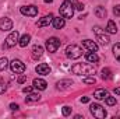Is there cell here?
<instances>
[{
    "instance_id": "obj_1",
    "label": "cell",
    "mask_w": 120,
    "mask_h": 119,
    "mask_svg": "<svg viewBox=\"0 0 120 119\" xmlns=\"http://www.w3.org/2000/svg\"><path fill=\"white\" fill-rule=\"evenodd\" d=\"M71 73L77 76H94L95 67L90 63H75L71 67Z\"/></svg>"
},
{
    "instance_id": "obj_2",
    "label": "cell",
    "mask_w": 120,
    "mask_h": 119,
    "mask_svg": "<svg viewBox=\"0 0 120 119\" xmlns=\"http://www.w3.org/2000/svg\"><path fill=\"white\" fill-rule=\"evenodd\" d=\"M60 16L63 18H71L74 16V6L70 0H64L60 6Z\"/></svg>"
},
{
    "instance_id": "obj_3",
    "label": "cell",
    "mask_w": 120,
    "mask_h": 119,
    "mask_svg": "<svg viewBox=\"0 0 120 119\" xmlns=\"http://www.w3.org/2000/svg\"><path fill=\"white\" fill-rule=\"evenodd\" d=\"M66 56L68 59H78L82 56V49L78 45H68L66 48Z\"/></svg>"
},
{
    "instance_id": "obj_4",
    "label": "cell",
    "mask_w": 120,
    "mask_h": 119,
    "mask_svg": "<svg viewBox=\"0 0 120 119\" xmlns=\"http://www.w3.org/2000/svg\"><path fill=\"white\" fill-rule=\"evenodd\" d=\"M60 45H61V41H60L59 38H56V36L49 38V39L46 41V44H45L48 52H50V53H55V52L60 48Z\"/></svg>"
},
{
    "instance_id": "obj_5",
    "label": "cell",
    "mask_w": 120,
    "mask_h": 119,
    "mask_svg": "<svg viewBox=\"0 0 120 119\" xmlns=\"http://www.w3.org/2000/svg\"><path fill=\"white\" fill-rule=\"evenodd\" d=\"M90 111H91V114H92L95 118H98V119H103L105 116H106V111H105V108H103L102 105H99V104H91Z\"/></svg>"
},
{
    "instance_id": "obj_6",
    "label": "cell",
    "mask_w": 120,
    "mask_h": 119,
    "mask_svg": "<svg viewBox=\"0 0 120 119\" xmlns=\"http://www.w3.org/2000/svg\"><path fill=\"white\" fill-rule=\"evenodd\" d=\"M18 31H13L7 38H6V42H4V45H3V49H8V48H13V46H15V44L20 41L18 39Z\"/></svg>"
},
{
    "instance_id": "obj_7",
    "label": "cell",
    "mask_w": 120,
    "mask_h": 119,
    "mask_svg": "<svg viewBox=\"0 0 120 119\" xmlns=\"http://www.w3.org/2000/svg\"><path fill=\"white\" fill-rule=\"evenodd\" d=\"M10 69L13 73H17V74H22L25 71V64L21 62L20 59H14L10 62Z\"/></svg>"
},
{
    "instance_id": "obj_8",
    "label": "cell",
    "mask_w": 120,
    "mask_h": 119,
    "mask_svg": "<svg viewBox=\"0 0 120 119\" xmlns=\"http://www.w3.org/2000/svg\"><path fill=\"white\" fill-rule=\"evenodd\" d=\"M20 13L22 16H27V17H35L38 14V8L35 6H24L20 8Z\"/></svg>"
},
{
    "instance_id": "obj_9",
    "label": "cell",
    "mask_w": 120,
    "mask_h": 119,
    "mask_svg": "<svg viewBox=\"0 0 120 119\" xmlns=\"http://www.w3.org/2000/svg\"><path fill=\"white\" fill-rule=\"evenodd\" d=\"M94 32L96 34V36H98V41L102 44V45H108L109 42H110V39H109V36L105 34V32H102L99 27H94Z\"/></svg>"
},
{
    "instance_id": "obj_10",
    "label": "cell",
    "mask_w": 120,
    "mask_h": 119,
    "mask_svg": "<svg viewBox=\"0 0 120 119\" xmlns=\"http://www.w3.org/2000/svg\"><path fill=\"white\" fill-rule=\"evenodd\" d=\"M35 70H36V73H38V74H42V76H48V74L52 71L50 66H49V64H46V63H41V64H38V66L35 67Z\"/></svg>"
},
{
    "instance_id": "obj_11",
    "label": "cell",
    "mask_w": 120,
    "mask_h": 119,
    "mask_svg": "<svg viewBox=\"0 0 120 119\" xmlns=\"http://www.w3.org/2000/svg\"><path fill=\"white\" fill-rule=\"evenodd\" d=\"M0 30L1 31H10L13 30V21L7 17L0 18Z\"/></svg>"
},
{
    "instance_id": "obj_12",
    "label": "cell",
    "mask_w": 120,
    "mask_h": 119,
    "mask_svg": "<svg viewBox=\"0 0 120 119\" xmlns=\"http://www.w3.org/2000/svg\"><path fill=\"white\" fill-rule=\"evenodd\" d=\"M52 20H53V14H49V16H45V17H42L38 23H36V25L39 27V28H42V27H46V25H49L50 23H52Z\"/></svg>"
},
{
    "instance_id": "obj_13",
    "label": "cell",
    "mask_w": 120,
    "mask_h": 119,
    "mask_svg": "<svg viewBox=\"0 0 120 119\" xmlns=\"http://www.w3.org/2000/svg\"><path fill=\"white\" fill-rule=\"evenodd\" d=\"M82 46L87 48V49L91 51V52H96V51H98L96 42H94V41H91V39H84V41H82Z\"/></svg>"
},
{
    "instance_id": "obj_14",
    "label": "cell",
    "mask_w": 120,
    "mask_h": 119,
    "mask_svg": "<svg viewBox=\"0 0 120 119\" xmlns=\"http://www.w3.org/2000/svg\"><path fill=\"white\" fill-rule=\"evenodd\" d=\"M32 86H34L36 90L43 91V90H46V87H48V83H46L45 80H42V79H35L34 83H32Z\"/></svg>"
},
{
    "instance_id": "obj_15",
    "label": "cell",
    "mask_w": 120,
    "mask_h": 119,
    "mask_svg": "<svg viewBox=\"0 0 120 119\" xmlns=\"http://www.w3.org/2000/svg\"><path fill=\"white\" fill-rule=\"evenodd\" d=\"M108 95H109V92H108V90H105V88H98V90H95V92H94V97L96 99H105Z\"/></svg>"
},
{
    "instance_id": "obj_16",
    "label": "cell",
    "mask_w": 120,
    "mask_h": 119,
    "mask_svg": "<svg viewBox=\"0 0 120 119\" xmlns=\"http://www.w3.org/2000/svg\"><path fill=\"white\" fill-rule=\"evenodd\" d=\"M57 90H68L71 88V86H73V81L71 80H60L57 81Z\"/></svg>"
},
{
    "instance_id": "obj_17",
    "label": "cell",
    "mask_w": 120,
    "mask_h": 119,
    "mask_svg": "<svg viewBox=\"0 0 120 119\" xmlns=\"http://www.w3.org/2000/svg\"><path fill=\"white\" fill-rule=\"evenodd\" d=\"M42 55H43V48L41 45H34V48H32V58L34 59H38Z\"/></svg>"
},
{
    "instance_id": "obj_18",
    "label": "cell",
    "mask_w": 120,
    "mask_h": 119,
    "mask_svg": "<svg viewBox=\"0 0 120 119\" xmlns=\"http://www.w3.org/2000/svg\"><path fill=\"white\" fill-rule=\"evenodd\" d=\"M95 16L98 17V18H105L106 16H108V11H106V8L105 7H102V6H98L96 8H95Z\"/></svg>"
},
{
    "instance_id": "obj_19",
    "label": "cell",
    "mask_w": 120,
    "mask_h": 119,
    "mask_svg": "<svg viewBox=\"0 0 120 119\" xmlns=\"http://www.w3.org/2000/svg\"><path fill=\"white\" fill-rule=\"evenodd\" d=\"M52 24H53V27L56 28V30H61L63 27H64V18H60V17H57V18H55L53 17V20H52Z\"/></svg>"
},
{
    "instance_id": "obj_20",
    "label": "cell",
    "mask_w": 120,
    "mask_h": 119,
    "mask_svg": "<svg viewBox=\"0 0 120 119\" xmlns=\"http://www.w3.org/2000/svg\"><path fill=\"white\" fill-rule=\"evenodd\" d=\"M85 59L88 60L90 63H98V60H99V58H98V55L95 53V52H87L85 53Z\"/></svg>"
},
{
    "instance_id": "obj_21",
    "label": "cell",
    "mask_w": 120,
    "mask_h": 119,
    "mask_svg": "<svg viewBox=\"0 0 120 119\" xmlns=\"http://www.w3.org/2000/svg\"><path fill=\"white\" fill-rule=\"evenodd\" d=\"M30 41H31L30 34H25V35H22V36L20 38V41H18V45H20L21 48H25V46L30 44Z\"/></svg>"
},
{
    "instance_id": "obj_22",
    "label": "cell",
    "mask_w": 120,
    "mask_h": 119,
    "mask_svg": "<svg viewBox=\"0 0 120 119\" xmlns=\"http://www.w3.org/2000/svg\"><path fill=\"white\" fill-rule=\"evenodd\" d=\"M106 31L109 34H116L117 32V27H116V23L113 20H109L108 21V27H106Z\"/></svg>"
},
{
    "instance_id": "obj_23",
    "label": "cell",
    "mask_w": 120,
    "mask_h": 119,
    "mask_svg": "<svg viewBox=\"0 0 120 119\" xmlns=\"http://www.w3.org/2000/svg\"><path fill=\"white\" fill-rule=\"evenodd\" d=\"M39 99H41V95L39 94H32V92H30V95H27V98H25V102H36Z\"/></svg>"
},
{
    "instance_id": "obj_24",
    "label": "cell",
    "mask_w": 120,
    "mask_h": 119,
    "mask_svg": "<svg viewBox=\"0 0 120 119\" xmlns=\"http://www.w3.org/2000/svg\"><path fill=\"white\" fill-rule=\"evenodd\" d=\"M102 79L103 80H110L112 79V71H110V69H108V67H105V69H102Z\"/></svg>"
},
{
    "instance_id": "obj_25",
    "label": "cell",
    "mask_w": 120,
    "mask_h": 119,
    "mask_svg": "<svg viewBox=\"0 0 120 119\" xmlns=\"http://www.w3.org/2000/svg\"><path fill=\"white\" fill-rule=\"evenodd\" d=\"M113 55H115L116 60L120 62V42L116 44V45H113Z\"/></svg>"
},
{
    "instance_id": "obj_26",
    "label": "cell",
    "mask_w": 120,
    "mask_h": 119,
    "mask_svg": "<svg viewBox=\"0 0 120 119\" xmlns=\"http://www.w3.org/2000/svg\"><path fill=\"white\" fill-rule=\"evenodd\" d=\"M105 101H106V104H108L109 107H113V105H116V104H117L116 98H115V97H112V95H108V97L105 98Z\"/></svg>"
},
{
    "instance_id": "obj_27",
    "label": "cell",
    "mask_w": 120,
    "mask_h": 119,
    "mask_svg": "<svg viewBox=\"0 0 120 119\" xmlns=\"http://www.w3.org/2000/svg\"><path fill=\"white\" fill-rule=\"evenodd\" d=\"M71 3H73V6H74V8H75V10H78V11H82V10L85 8V7H84V4H81V3H80L78 0H73Z\"/></svg>"
},
{
    "instance_id": "obj_28",
    "label": "cell",
    "mask_w": 120,
    "mask_h": 119,
    "mask_svg": "<svg viewBox=\"0 0 120 119\" xmlns=\"http://www.w3.org/2000/svg\"><path fill=\"white\" fill-rule=\"evenodd\" d=\"M7 66H8V60H7V58H0V71L4 70Z\"/></svg>"
},
{
    "instance_id": "obj_29",
    "label": "cell",
    "mask_w": 120,
    "mask_h": 119,
    "mask_svg": "<svg viewBox=\"0 0 120 119\" xmlns=\"http://www.w3.org/2000/svg\"><path fill=\"white\" fill-rule=\"evenodd\" d=\"M6 88H7V83L3 77H0V94H3L6 91Z\"/></svg>"
},
{
    "instance_id": "obj_30",
    "label": "cell",
    "mask_w": 120,
    "mask_h": 119,
    "mask_svg": "<svg viewBox=\"0 0 120 119\" xmlns=\"http://www.w3.org/2000/svg\"><path fill=\"white\" fill-rule=\"evenodd\" d=\"M85 84H95L96 83V80H95V77L92 76V77H84V80H82Z\"/></svg>"
},
{
    "instance_id": "obj_31",
    "label": "cell",
    "mask_w": 120,
    "mask_h": 119,
    "mask_svg": "<svg viewBox=\"0 0 120 119\" xmlns=\"http://www.w3.org/2000/svg\"><path fill=\"white\" fill-rule=\"evenodd\" d=\"M61 112H63V115H64V116H68V115L71 114V108L66 105V107H63V109H61Z\"/></svg>"
},
{
    "instance_id": "obj_32",
    "label": "cell",
    "mask_w": 120,
    "mask_h": 119,
    "mask_svg": "<svg viewBox=\"0 0 120 119\" xmlns=\"http://www.w3.org/2000/svg\"><path fill=\"white\" fill-rule=\"evenodd\" d=\"M113 14L117 16V17L120 16V4L119 6H115V8H113Z\"/></svg>"
},
{
    "instance_id": "obj_33",
    "label": "cell",
    "mask_w": 120,
    "mask_h": 119,
    "mask_svg": "<svg viewBox=\"0 0 120 119\" xmlns=\"http://www.w3.org/2000/svg\"><path fill=\"white\" fill-rule=\"evenodd\" d=\"M25 81H27V76H24V74H22V76H20V77H18V83H20V84H24Z\"/></svg>"
},
{
    "instance_id": "obj_34",
    "label": "cell",
    "mask_w": 120,
    "mask_h": 119,
    "mask_svg": "<svg viewBox=\"0 0 120 119\" xmlns=\"http://www.w3.org/2000/svg\"><path fill=\"white\" fill-rule=\"evenodd\" d=\"M18 108H20V107H18L17 104H10V109H11V111H18Z\"/></svg>"
},
{
    "instance_id": "obj_35",
    "label": "cell",
    "mask_w": 120,
    "mask_h": 119,
    "mask_svg": "<svg viewBox=\"0 0 120 119\" xmlns=\"http://www.w3.org/2000/svg\"><path fill=\"white\" fill-rule=\"evenodd\" d=\"M22 91H24L25 94H30V92H32V87H24Z\"/></svg>"
},
{
    "instance_id": "obj_36",
    "label": "cell",
    "mask_w": 120,
    "mask_h": 119,
    "mask_svg": "<svg viewBox=\"0 0 120 119\" xmlns=\"http://www.w3.org/2000/svg\"><path fill=\"white\" fill-rule=\"evenodd\" d=\"M81 102H82V104L90 102V97H82V98H81Z\"/></svg>"
},
{
    "instance_id": "obj_37",
    "label": "cell",
    "mask_w": 120,
    "mask_h": 119,
    "mask_svg": "<svg viewBox=\"0 0 120 119\" xmlns=\"http://www.w3.org/2000/svg\"><path fill=\"white\" fill-rule=\"evenodd\" d=\"M115 94H117V95H120V87H117V88H115Z\"/></svg>"
},
{
    "instance_id": "obj_38",
    "label": "cell",
    "mask_w": 120,
    "mask_h": 119,
    "mask_svg": "<svg viewBox=\"0 0 120 119\" xmlns=\"http://www.w3.org/2000/svg\"><path fill=\"white\" fill-rule=\"evenodd\" d=\"M53 0H45V3H52Z\"/></svg>"
}]
</instances>
